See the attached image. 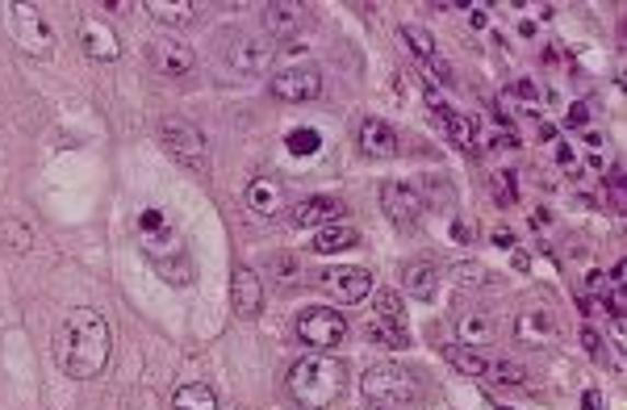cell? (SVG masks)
<instances>
[{
    "label": "cell",
    "mask_w": 627,
    "mask_h": 410,
    "mask_svg": "<svg viewBox=\"0 0 627 410\" xmlns=\"http://www.w3.org/2000/svg\"><path fill=\"white\" fill-rule=\"evenodd\" d=\"M110 322L101 310L92 306H76L68 310L59 327H55V365L64 368L68 377L84 381V377H96L105 361H110Z\"/></svg>",
    "instance_id": "obj_1"
},
{
    "label": "cell",
    "mask_w": 627,
    "mask_h": 410,
    "mask_svg": "<svg viewBox=\"0 0 627 410\" xmlns=\"http://www.w3.org/2000/svg\"><path fill=\"white\" fill-rule=\"evenodd\" d=\"M135 235H138V248H142V255H147V260H151L159 273L172 281V285H189V281H193L189 251H184V243H180V230L172 227V218H168L163 209L147 205V209L135 218Z\"/></svg>",
    "instance_id": "obj_2"
},
{
    "label": "cell",
    "mask_w": 627,
    "mask_h": 410,
    "mask_svg": "<svg viewBox=\"0 0 627 410\" xmlns=\"http://www.w3.org/2000/svg\"><path fill=\"white\" fill-rule=\"evenodd\" d=\"M343 365L331 356H306L289 368V394L301 410H331L335 398L343 394Z\"/></svg>",
    "instance_id": "obj_3"
},
{
    "label": "cell",
    "mask_w": 627,
    "mask_h": 410,
    "mask_svg": "<svg viewBox=\"0 0 627 410\" xmlns=\"http://www.w3.org/2000/svg\"><path fill=\"white\" fill-rule=\"evenodd\" d=\"M360 389H364L368 407H381V410H410L423 402L419 377L402 365H373L360 377Z\"/></svg>",
    "instance_id": "obj_4"
},
{
    "label": "cell",
    "mask_w": 627,
    "mask_h": 410,
    "mask_svg": "<svg viewBox=\"0 0 627 410\" xmlns=\"http://www.w3.org/2000/svg\"><path fill=\"white\" fill-rule=\"evenodd\" d=\"M159 138H163V151L189 168V172H209V147H205V135L193 126V122H180V117H168L159 126Z\"/></svg>",
    "instance_id": "obj_5"
},
{
    "label": "cell",
    "mask_w": 627,
    "mask_h": 410,
    "mask_svg": "<svg viewBox=\"0 0 627 410\" xmlns=\"http://www.w3.org/2000/svg\"><path fill=\"white\" fill-rule=\"evenodd\" d=\"M297 335L314 352H331V348H339V343L347 340V319L339 310H331V306H310L297 319Z\"/></svg>",
    "instance_id": "obj_6"
},
{
    "label": "cell",
    "mask_w": 627,
    "mask_h": 410,
    "mask_svg": "<svg viewBox=\"0 0 627 410\" xmlns=\"http://www.w3.org/2000/svg\"><path fill=\"white\" fill-rule=\"evenodd\" d=\"M9 30H13V38H18L25 55L46 59L55 50V34H50V25L34 4H9Z\"/></svg>",
    "instance_id": "obj_7"
},
{
    "label": "cell",
    "mask_w": 627,
    "mask_h": 410,
    "mask_svg": "<svg viewBox=\"0 0 627 410\" xmlns=\"http://www.w3.org/2000/svg\"><path fill=\"white\" fill-rule=\"evenodd\" d=\"M223 59L235 71H247V76H260V71L272 64V43L269 38H255V34H223Z\"/></svg>",
    "instance_id": "obj_8"
},
{
    "label": "cell",
    "mask_w": 627,
    "mask_h": 410,
    "mask_svg": "<svg viewBox=\"0 0 627 410\" xmlns=\"http://www.w3.org/2000/svg\"><path fill=\"white\" fill-rule=\"evenodd\" d=\"M269 89L276 101H314L318 92H322V71L314 68V64H293V68H281L276 76L269 80Z\"/></svg>",
    "instance_id": "obj_9"
},
{
    "label": "cell",
    "mask_w": 627,
    "mask_h": 410,
    "mask_svg": "<svg viewBox=\"0 0 627 410\" xmlns=\"http://www.w3.org/2000/svg\"><path fill=\"white\" fill-rule=\"evenodd\" d=\"M381 209L389 214V223H398V227H419L426 202L410 181H389L381 189Z\"/></svg>",
    "instance_id": "obj_10"
},
{
    "label": "cell",
    "mask_w": 627,
    "mask_h": 410,
    "mask_svg": "<svg viewBox=\"0 0 627 410\" xmlns=\"http://www.w3.org/2000/svg\"><path fill=\"white\" fill-rule=\"evenodd\" d=\"M318 285L335 301H364L368 289H373V273L368 269H352V264L347 269H327V273H318Z\"/></svg>",
    "instance_id": "obj_11"
},
{
    "label": "cell",
    "mask_w": 627,
    "mask_h": 410,
    "mask_svg": "<svg viewBox=\"0 0 627 410\" xmlns=\"http://www.w3.org/2000/svg\"><path fill=\"white\" fill-rule=\"evenodd\" d=\"M347 205L339 197H327V193H314V197H301L293 205V227L310 230V227H331V223H343Z\"/></svg>",
    "instance_id": "obj_12"
},
{
    "label": "cell",
    "mask_w": 627,
    "mask_h": 410,
    "mask_svg": "<svg viewBox=\"0 0 627 410\" xmlns=\"http://www.w3.org/2000/svg\"><path fill=\"white\" fill-rule=\"evenodd\" d=\"M515 340L532 343V348H548V343L557 340V319H552V310H544V306H527V310H518Z\"/></svg>",
    "instance_id": "obj_13"
},
{
    "label": "cell",
    "mask_w": 627,
    "mask_h": 410,
    "mask_svg": "<svg viewBox=\"0 0 627 410\" xmlns=\"http://www.w3.org/2000/svg\"><path fill=\"white\" fill-rule=\"evenodd\" d=\"M360 151L373 160H394L398 156V130L385 117H364L360 126Z\"/></svg>",
    "instance_id": "obj_14"
},
{
    "label": "cell",
    "mask_w": 627,
    "mask_h": 410,
    "mask_svg": "<svg viewBox=\"0 0 627 410\" xmlns=\"http://www.w3.org/2000/svg\"><path fill=\"white\" fill-rule=\"evenodd\" d=\"M193 64H197V55H193L184 43H176V38H159V43H151V68H156L159 76H189Z\"/></svg>",
    "instance_id": "obj_15"
},
{
    "label": "cell",
    "mask_w": 627,
    "mask_h": 410,
    "mask_svg": "<svg viewBox=\"0 0 627 410\" xmlns=\"http://www.w3.org/2000/svg\"><path fill=\"white\" fill-rule=\"evenodd\" d=\"M431 114H435V126L444 130V138H448L452 147L469 151L472 138H477V126H472V117H469V114L452 110V105H444V101H431Z\"/></svg>",
    "instance_id": "obj_16"
},
{
    "label": "cell",
    "mask_w": 627,
    "mask_h": 410,
    "mask_svg": "<svg viewBox=\"0 0 627 410\" xmlns=\"http://www.w3.org/2000/svg\"><path fill=\"white\" fill-rule=\"evenodd\" d=\"M230 297H235V310H239L243 319H255L260 306H264V285H260V276L251 273V269H235V276H230Z\"/></svg>",
    "instance_id": "obj_17"
},
{
    "label": "cell",
    "mask_w": 627,
    "mask_h": 410,
    "mask_svg": "<svg viewBox=\"0 0 627 410\" xmlns=\"http://www.w3.org/2000/svg\"><path fill=\"white\" fill-rule=\"evenodd\" d=\"M493 335H498V322L486 315V310H465L460 319H456V340H460V348H490Z\"/></svg>",
    "instance_id": "obj_18"
},
{
    "label": "cell",
    "mask_w": 627,
    "mask_h": 410,
    "mask_svg": "<svg viewBox=\"0 0 627 410\" xmlns=\"http://www.w3.org/2000/svg\"><path fill=\"white\" fill-rule=\"evenodd\" d=\"M260 18H264V30H269L272 38H289V34H297L301 22H306V4H297V0H276V4H269Z\"/></svg>",
    "instance_id": "obj_19"
},
{
    "label": "cell",
    "mask_w": 627,
    "mask_h": 410,
    "mask_svg": "<svg viewBox=\"0 0 627 410\" xmlns=\"http://www.w3.org/2000/svg\"><path fill=\"white\" fill-rule=\"evenodd\" d=\"M402 289L410 297H419V301H431L440 294V269L431 260H410L402 269Z\"/></svg>",
    "instance_id": "obj_20"
},
{
    "label": "cell",
    "mask_w": 627,
    "mask_h": 410,
    "mask_svg": "<svg viewBox=\"0 0 627 410\" xmlns=\"http://www.w3.org/2000/svg\"><path fill=\"white\" fill-rule=\"evenodd\" d=\"M80 43L89 50V59H101V64H113V59L122 55V43H117V34H113L105 22H84Z\"/></svg>",
    "instance_id": "obj_21"
},
{
    "label": "cell",
    "mask_w": 627,
    "mask_h": 410,
    "mask_svg": "<svg viewBox=\"0 0 627 410\" xmlns=\"http://www.w3.org/2000/svg\"><path fill=\"white\" fill-rule=\"evenodd\" d=\"M247 209L255 214V218H276L281 209H285V189L276 181H251V189H247Z\"/></svg>",
    "instance_id": "obj_22"
},
{
    "label": "cell",
    "mask_w": 627,
    "mask_h": 410,
    "mask_svg": "<svg viewBox=\"0 0 627 410\" xmlns=\"http://www.w3.org/2000/svg\"><path fill=\"white\" fill-rule=\"evenodd\" d=\"M360 243V230L347 227V223H331V227H322L318 235H314L310 248L318 251V255H331V251H347Z\"/></svg>",
    "instance_id": "obj_23"
},
{
    "label": "cell",
    "mask_w": 627,
    "mask_h": 410,
    "mask_svg": "<svg viewBox=\"0 0 627 410\" xmlns=\"http://www.w3.org/2000/svg\"><path fill=\"white\" fill-rule=\"evenodd\" d=\"M159 25H189L197 18V4L193 0H147L142 4Z\"/></svg>",
    "instance_id": "obj_24"
},
{
    "label": "cell",
    "mask_w": 627,
    "mask_h": 410,
    "mask_svg": "<svg viewBox=\"0 0 627 410\" xmlns=\"http://www.w3.org/2000/svg\"><path fill=\"white\" fill-rule=\"evenodd\" d=\"M444 356H448V365L460 368L465 377H486V368H490V356H481L477 348H460V343L444 348Z\"/></svg>",
    "instance_id": "obj_25"
},
{
    "label": "cell",
    "mask_w": 627,
    "mask_h": 410,
    "mask_svg": "<svg viewBox=\"0 0 627 410\" xmlns=\"http://www.w3.org/2000/svg\"><path fill=\"white\" fill-rule=\"evenodd\" d=\"M172 410H218V394L202 381H193V386H180L176 398H172Z\"/></svg>",
    "instance_id": "obj_26"
},
{
    "label": "cell",
    "mask_w": 627,
    "mask_h": 410,
    "mask_svg": "<svg viewBox=\"0 0 627 410\" xmlns=\"http://www.w3.org/2000/svg\"><path fill=\"white\" fill-rule=\"evenodd\" d=\"M285 147H289V156H297V160H310V156L322 151V135L314 126H297V130H289Z\"/></svg>",
    "instance_id": "obj_27"
},
{
    "label": "cell",
    "mask_w": 627,
    "mask_h": 410,
    "mask_svg": "<svg viewBox=\"0 0 627 410\" xmlns=\"http://www.w3.org/2000/svg\"><path fill=\"white\" fill-rule=\"evenodd\" d=\"M398 38H402L406 46H410V55H419V59H426V64H431V59H435V38H431V34H426L423 25H402V30H398Z\"/></svg>",
    "instance_id": "obj_28"
},
{
    "label": "cell",
    "mask_w": 627,
    "mask_h": 410,
    "mask_svg": "<svg viewBox=\"0 0 627 410\" xmlns=\"http://www.w3.org/2000/svg\"><path fill=\"white\" fill-rule=\"evenodd\" d=\"M364 335L373 343H381V348H406V327H398V322L373 319L364 327Z\"/></svg>",
    "instance_id": "obj_29"
},
{
    "label": "cell",
    "mask_w": 627,
    "mask_h": 410,
    "mask_svg": "<svg viewBox=\"0 0 627 410\" xmlns=\"http://www.w3.org/2000/svg\"><path fill=\"white\" fill-rule=\"evenodd\" d=\"M486 381H498V386H523V381H527V368L515 365V361H490Z\"/></svg>",
    "instance_id": "obj_30"
},
{
    "label": "cell",
    "mask_w": 627,
    "mask_h": 410,
    "mask_svg": "<svg viewBox=\"0 0 627 410\" xmlns=\"http://www.w3.org/2000/svg\"><path fill=\"white\" fill-rule=\"evenodd\" d=\"M493 197L515 202V172H498V176H493Z\"/></svg>",
    "instance_id": "obj_31"
},
{
    "label": "cell",
    "mask_w": 627,
    "mask_h": 410,
    "mask_svg": "<svg viewBox=\"0 0 627 410\" xmlns=\"http://www.w3.org/2000/svg\"><path fill=\"white\" fill-rule=\"evenodd\" d=\"M585 122H590V105L578 101V105H569V110H565V126H569V130H582Z\"/></svg>",
    "instance_id": "obj_32"
},
{
    "label": "cell",
    "mask_w": 627,
    "mask_h": 410,
    "mask_svg": "<svg viewBox=\"0 0 627 410\" xmlns=\"http://www.w3.org/2000/svg\"><path fill=\"white\" fill-rule=\"evenodd\" d=\"M606 285H611V281H606L603 273H590V289H594V294H606Z\"/></svg>",
    "instance_id": "obj_33"
},
{
    "label": "cell",
    "mask_w": 627,
    "mask_h": 410,
    "mask_svg": "<svg viewBox=\"0 0 627 410\" xmlns=\"http://www.w3.org/2000/svg\"><path fill=\"white\" fill-rule=\"evenodd\" d=\"M585 348H590L594 356H603V348H598V335H594V331H585Z\"/></svg>",
    "instance_id": "obj_34"
},
{
    "label": "cell",
    "mask_w": 627,
    "mask_h": 410,
    "mask_svg": "<svg viewBox=\"0 0 627 410\" xmlns=\"http://www.w3.org/2000/svg\"><path fill=\"white\" fill-rule=\"evenodd\" d=\"M585 410H598V394H594V389L585 394Z\"/></svg>",
    "instance_id": "obj_35"
},
{
    "label": "cell",
    "mask_w": 627,
    "mask_h": 410,
    "mask_svg": "<svg viewBox=\"0 0 627 410\" xmlns=\"http://www.w3.org/2000/svg\"><path fill=\"white\" fill-rule=\"evenodd\" d=\"M481 407H486V410H506V407H498V402H493V398H486V402H481Z\"/></svg>",
    "instance_id": "obj_36"
}]
</instances>
